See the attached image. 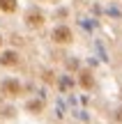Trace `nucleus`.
Segmentation results:
<instances>
[{
  "label": "nucleus",
  "instance_id": "1",
  "mask_svg": "<svg viewBox=\"0 0 122 124\" xmlns=\"http://www.w3.org/2000/svg\"><path fill=\"white\" fill-rule=\"evenodd\" d=\"M2 92L7 94V97H16V94H21V83H18L16 78H7L2 83Z\"/></svg>",
  "mask_w": 122,
  "mask_h": 124
},
{
  "label": "nucleus",
  "instance_id": "2",
  "mask_svg": "<svg viewBox=\"0 0 122 124\" xmlns=\"http://www.w3.org/2000/svg\"><path fill=\"white\" fill-rule=\"evenodd\" d=\"M53 41H58V44H69V41H72V30H69V28H58V30H53Z\"/></svg>",
  "mask_w": 122,
  "mask_h": 124
},
{
  "label": "nucleus",
  "instance_id": "3",
  "mask_svg": "<svg viewBox=\"0 0 122 124\" xmlns=\"http://www.w3.org/2000/svg\"><path fill=\"white\" fill-rule=\"evenodd\" d=\"M16 60H18V58H16V53H14V51H7V53L0 58V62H2L5 67H14V64H16Z\"/></svg>",
  "mask_w": 122,
  "mask_h": 124
},
{
  "label": "nucleus",
  "instance_id": "4",
  "mask_svg": "<svg viewBox=\"0 0 122 124\" xmlns=\"http://www.w3.org/2000/svg\"><path fill=\"white\" fill-rule=\"evenodd\" d=\"M0 9L2 12H14L16 9V0H0Z\"/></svg>",
  "mask_w": 122,
  "mask_h": 124
},
{
  "label": "nucleus",
  "instance_id": "5",
  "mask_svg": "<svg viewBox=\"0 0 122 124\" xmlns=\"http://www.w3.org/2000/svg\"><path fill=\"white\" fill-rule=\"evenodd\" d=\"M81 85H83L85 90L92 87V76H90V71H83V74H81Z\"/></svg>",
  "mask_w": 122,
  "mask_h": 124
},
{
  "label": "nucleus",
  "instance_id": "6",
  "mask_svg": "<svg viewBox=\"0 0 122 124\" xmlns=\"http://www.w3.org/2000/svg\"><path fill=\"white\" fill-rule=\"evenodd\" d=\"M28 23L30 25H41V14H30L28 16Z\"/></svg>",
  "mask_w": 122,
  "mask_h": 124
},
{
  "label": "nucleus",
  "instance_id": "7",
  "mask_svg": "<svg viewBox=\"0 0 122 124\" xmlns=\"http://www.w3.org/2000/svg\"><path fill=\"white\" fill-rule=\"evenodd\" d=\"M28 108H30L32 113H39V108H41V101H30V103H28Z\"/></svg>",
  "mask_w": 122,
  "mask_h": 124
},
{
  "label": "nucleus",
  "instance_id": "8",
  "mask_svg": "<svg viewBox=\"0 0 122 124\" xmlns=\"http://www.w3.org/2000/svg\"><path fill=\"white\" fill-rule=\"evenodd\" d=\"M0 44H2V37H0Z\"/></svg>",
  "mask_w": 122,
  "mask_h": 124
}]
</instances>
